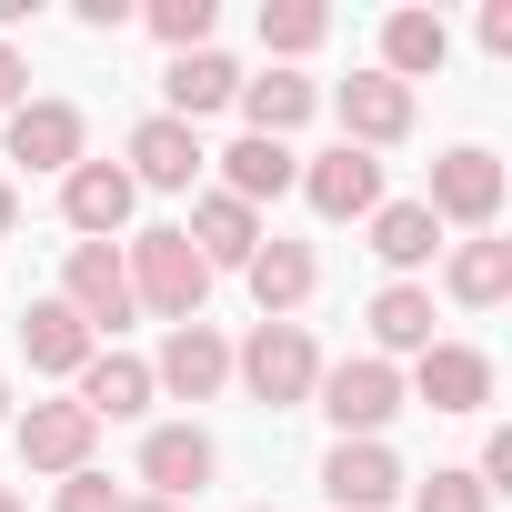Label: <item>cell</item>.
<instances>
[{
	"mask_svg": "<svg viewBox=\"0 0 512 512\" xmlns=\"http://www.w3.org/2000/svg\"><path fill=\"white\" fill-rule=\"evenodd\" d=\"M121 512H191V502H151V492H131V502H121Z\"/></svg>",
	"mask_w": 512,
	"mask_h": 512,
	"instance_id": "obj_34",
	"label": "cell"
},
{
	"mask_svg": "<svg viewBox=\"0 0 512 512\" xmlns=\"http://www.w3.org/2000/svg\"><path fill=\"white\" fill-rule=\"evenodd\" d=\"M442 302H462V312H502V302H512V241H502V231L452 241V262H442Z\"/></svg>",
	"mask_w": 512,
	"mask_h": 512,
	"instance_id": "obj_19",
	"label": "cell"
},
{
	"mask_svg": "<svg viewBox=\"0 0 512 512\" xmlns=\"http://www.w3.org/2000/svg\"><path fill=\"white\" fill-rule=\"evenodd\" d=\"M231 101H241V131H251V141H292V131L322 111V81H302V71H262V81H241Z\"/></svg>",
	"mask_w": 512,
	"mask_h": 512,
	"instance_id": "obj_20",
	"label": "cell"
},
{
	"mask_svg": "<svg viewBox=\"0 0 512 512\" xmlns=\"http://www.w3.org/2000/svg\"><path fill=\"white\" fill-rule=\"evenodd\" d=\"M292 181H302V151H292V141H251V131H241V141L221 151V191H231L241 211H262V201H282Z\"/></svg>",
	"mask_w": 512,
	"mask_h": 512,
	"instance_id": "obj_22",
	"label": "cell"
},
{
	"mask_svg": "<svg viewBox=\"0 0 512 512\" xmlns=\"http://www.w3.org/2000/svg\"><path fill=\"white\" fill-rule=\"evenodd\" d=\"M121 502H131V492H121L111 472H71V482L51 492V512H121Z\"/></svg>",
	"mask_w": 512,
	"mask_h": 512,
	"instance_id": "obj_30",
	"label": "cell"
},
{
	"mask_svg": "<svg viewBox=\"0 0 512 512\" xmlns=\"http://www.w3.org/2000/svg\"><path fill=\"white\" fill-rule=\"evenodd\" d=\"M11 432H21V462H31V472H51V482L91 472V452H101V422H91L81 402H31Z\"/></svg>",
	"mask_w": 512,
	"mask_h": 512,
	"instance_id": "obj_11",
	"label": "cell"
},
{
	"mask_svg": "<svg viewBox=\"0 0 512 512\" xmlns=\"http://www.w3.org/2000/svg\"><path fill=\"white\" fill-rule=\"evenodd\" d=\"M442 61H452V31H442V11H392V21H382V61H372V71H392V81L412 91V81H432Z\"/></svg>",
	"mask_w": 512,
	"mask_h": 512,
	"instance_id": "obj_24",
	"label": "cell"
},
{
	"mask_svg": "<svg viewBox=\"0 0 512 512\" xmlns=\"http://www.w3.org/2000/svg\"><path fill=\"white\" fill-rule=\"evenodd\" d=\"M332 41V11L322 0H262V51H272V71H292L302 51H322Z\"/></svg>",
	"mask_w": 512,
	"mask_h": 512,
	"instance_id": "obj_27",
	"label": "cell"
},
{
	"mask_svg": "<svg viewBox=\"0 0 512 512\" xmlns=\"http://www.w3.org/2000/svg\"><path fill=\"white\" fill-rule=\"evenodd\" d=\"M412 512H492V492L472 482V462H442L432 482H412Z\"/></svg>",
	"mask_w": 512,
	"mask_h": 512,
	"instance_id": "obj_29",
	"label": "cell"
},
{
	"mask_svg": "<svg viewBox=\"0 0 512 512\" xmlns=\"http://www.w3.org/2000/svg\"><path fill=\"white\" fill-rule=\"evenodd\" d=\"M0 512H31V502H21V492H11V482H0Z\"/></svg>",
	"mask_w": 512,
	"mask_h": 512,
	"instance_id": "obj_36",
	"label": "cell"
},
{
	"mask_svg": "<svg viewBox=\"0 0 512 512\" xmlns=\"http://www.w3.org/2000/svg\"><path fill=\"white\" fill-rule=\"evenodd\" d=\"M402 452L392 442H332L322 452V492H332V512H382V502H402Z\"/></svg>",
	"mask_w": 512,
	"mask_h": 512,
	"instance_id": "obj_14",
	"label": "cell"
},
{
	"mask_svg": "<svg viewBox=\"0 0 512 512\" xmlns=\"http://www.w3.org/2000/svg\"><path fill=\"white\" fill-rule=\"evenodd\" d=\"M502 191H512V171H502L482 141H452V151L432 161V191H422V211H432L442 231H492V221H502Z\"/></svg>",
	"mask_w": 512,
	"mask_h": 512,
	"instance_id": "obj_4",
	"label": "cell"
},
{
	"mask_svg": "<svg viewBox=\"0 0 512 512\" xmlns=\"http://www.w3.org/2000/svg\"><path fill=\"white\" fill-rule=\"evenodd\" d=\"M61 302L91 322V342L101 332H121L141 302H131V272H121V241H71V262H61Z\"/></svg>",
	"mask_w": 512,
	"mask_h": 512,
	"instance_id": "obj_9",
	"label": "cell"
},
{
	"mask_svg": "<svg viewBox=\"0 0 512 512\" xmlns=\"http://www.w3.org/2000/svg\"><path fill=\"white\" fill-rule=\"evenodd\" d=\"M21 352H31V372L71 382V372H81V362H91L101 342H91V322H81V312H71L61 292H51V302H31V312H21Z\"/></svg>",
	"mask_w": 512,
	"mask_h": 512,
	"instance_id": "obj_21",
	"label": "cell"
},
{
	"mask_svg": "<svg viewBox=\"0 0 512 512\" xmlns=\"http://www.w3.org/2000/svg\"><path fill=\"white\" fill-rule=\"evenodd\" d=\"M121 272H131V302H141L151 322H201V302H211V262L181 241V221L131 231V241H121Z\"/></svg>",
	"mask_w": 512,
	"mask_h": 512,
	"instance_id": "obj_1",
	"label": "cell"
},
{
	"mask_svg": "<svg viewBox=\"0 0 512 512\" xmlns=\"http://www.w3.org/2000/svg\"><path fill=\"white\" fill-rule=\"evenodd\" d=\"M131 211H141V191H131V171H121V161H71V171H61V221H71L81 241L131 231Z\"/></svg>",
	"mask_w": 512,
	"mask_h": 512,
	"instance_id": "obj_13",
	"label": "cell"
},
{
	"mask_svg": "<svg viewBox=\"0 0 512 512\" xmlns=\"http://www.w3.org/2000/svg\"><path fill=\"white\" fill-rule=\"evenodd\" d=\"M402 402H422V412H482V402H492V352H482V342H432V352H412Z\"/></svg>",
	"mask_w": 512,
	"mask_h": 512,
	"instance_id": "obj_7",
	"label": "cell"
},
{
	"mask_svg": "<svg viewBox=\"0 0 512 512\" xmlns=\"http://www.w3.org/2000/svg\"><path fill=\"white\" fill-rule=\"evenodd\" d=\"M322 221H372L382 211V161L372 151H352V141H332V151H312L302 161V181H292Z\"/></svg>",
	"mask_w": 512,
	"mask_h": 512,
	"instance_id": "obj_10",
	"label": "cell"
},
{
	"mask_svg": "<svg viewBox=\"0 0 512 512\" xmlns=\"http://www.w3.org/2000/svg\"><path fill=\"white\" fill-rule=\"evenodd\" d=\"M231 382H241L251 402H272V412H302L312 382H322V342H312V322H262V332L231 352Z\"/></svg>",
	"mask_w": 512,
	"mask_h": 512,
	"instance_id": "obj_3",
	"label": "cell"
},
{
	"mask_svg": "<svg viewBox=\"0 0 512 512\" xmlns=\"http://www.w3.org/2000/svg\"><path fill=\"white\" fill-rule=\"evenodd\" d=\"M251 512H272V502H251Z\"/></svg>",
	"mask_w": 512,
	"mask_h": 512,
	"instance_id": "obj_37",
	"label": "cell"
},
{
	"mask_svg": "<svg viewBox=\"0 0 512 512\" xmlns=\"http://www.w3.org/2000/svg\"><path fill=\"white\" fill-rule=\"evenodd\" d=\"M211 472H221V442L201 422H151L141 432V492L151 502H201Z\"/></svg>",
	"mask_w": 512,
	"mask_h": 512,
	"instance_id": "obj_8",
	"label": "cell"
},
{
	"mask_svg": "<svg viewBox=\"0 0 512 512\" xmlns=\"http://www.w3.org/2000/svg\"><path fill=\"white\" fill-rule=\"evenodd\" d=\"M0 432H11V372H0Z\"/></svg>",
	"mask_w": 512,
	"mask_h": 512,
	"instance_id": "obj_35",
	"label": "cell"
},
{
	"mask_svg": "<svg viewBox=\"0 0 512 512\" xmlns=\"http://www.w3.org/2000/svg\"><path fill=\"white\" fill-rule=\"evenodd\" d=\"M11 221H21V191H11V181H0V241H11Z\"/></svg>",
	"mask_w": 512,
	"mask_h": 512,
	"instance_id": "obj_33",
	"label": "cell"
},
{
	"mask_svg": "<svg viewBox=\"0 0 512 512\" xmlns=\"http://www.w3.org/2000/svg\"><path fill=\"white\" fill-rule=\"evenodd\" d=\"M71 402H81L91 422H141L161 392H151V362H141V352H91V362L71 372Z\"/></svg>",
	"mask_w": 512,
	"mask_h": 512,
	"instance_id": "obj_17",
	"label": "cell"
},
{
	"mask_svg": "<svg viewBox=\"0 0 512 512\" xmlns=\"http://www.w3.org/2000/svg\"><path fill=\"white\" fill-rule=\"evenodd\" d=\"M21 101H31V61H21V51H11V41H0V121H11V111H21Z\"/></svg>",
	"mask_w": 512,
	"mask_h": 512,
	"instance_id": "obj_31",
	"label": "cell"
},
{
	"mask_svg": "<svg viewBox=\"0 0 512 512\" xmlns=\"http://www.w3.org/2000/svg\"><path fill=\"white\" fill-rule=\"evenodd\" d=\"M482 51L512 61V0H482Z\"/></svg>",
	"mask_w": 512,
	"mask_h": 512,
	"instance_id": "obj_32",
	"label": "cell"
},
{
	"mask_svg": "<svg viewBox=\"0 0 512 512\" xmlns=\"http://www.w3.org/2000/svg\"><path fill=\"white\" fill-rule=\"evenodd\" d=\"M372 251L392 262V282H412L432 251H442V221H432L422 201H382V211H372Z\"/></svg>",
	"mask_w": 512,
	"mask_h": 512,
	"instance_id": "obj_26",
	"label": "cell"
},
{
	"mask_svg": "<svg viewBox=\"0 0 512 512\" xmlns=\"http://www.w3.org/2000/svg\"><path fill=\"white\" fill-rule=\"evenodd\" d=\"M241 282H251V302H262V322H292V312L322 292V251H312V241H282V231H262V251L241 262Z\"/></svg>",
	"mask_w": 512,
	"mask_h": 512,
	"instance_id": "obj_12",
	"label": "cell"
},
{
	"mask_svg": "<svg viewBox=\"0 0 512 512\" xmlns=\"http://www.w3.org/2000/svg\"><path fill=\"white\" fill-rule=\"evenodd\" d=\"M11 161H21V171H71V161H91L81 101H21V111H11Z\"/></svg>",
	"mask_w": 512,
	"mask_h": 512,
	"instance_id": "obj_15",
	"label": "cell"
},
{
	"mask_svg": "<svg viewBox=\"0 0 512 512\" xmlns=\"http://www.w3.org/2000/svg\"><path fill=\"white\" fill-rule=\"evenodd\" d=\"M412 111H422V101H412L392 71H352V81L332 91V121H342V141H352V151H372V161H382L392 141H412Z\"/></svg>",
	"mask_w": 512,
	"mask_h": 512,
	"instance_id": "obj_5",
	"label": "cell"
},
{
	"mask_svg": "<svg viewBox=\"0 0 512 512\" xmlns=\"http://www.w3.org/2000/svg\"><path fill=\"white\" fill-rule=\"evenodd\" d=\"M231 91H241V71H231L221 51H181V61L161 71V111H171V121H191V131H201L211 111H231Z\"/></svg>",
	"mask_w": 512,
	"mask_h": 512,
	"instance_id": "obj_23",
	"label": "cell"
},
{
	"mask_svg": "<svg viewBox=\"0 0 512 512\" xmlns=\"http://www.w3.org/2000/svg\"><path fill=\"white\" fill-rule=\"evenodd\" d=\"M362 322H372V352H382V362H402V352H432V282H382Z\"/></svg>",
	"mask_w": 512,
	"mask_h": 512,
	"instance_id": "obj_25",
	"label": "cell"
},
{
	"mask_svg": "<svg viewBox=\"0 0 512 512\" xmlns=\"http://www.w3.org/2000/svg\"><path fill=\"white\" fill-rule=\"evenodd\" d=\"M231 382V342L211 332V322H171V342H161V362H151V392H171V402H211Z\"/></svg>",
	"mask_w": 512,
	"mask_h": 512,
	"instance_id": "obj_16",
	"label": "cell"
},
{
	"mask_svg": "<svg viewBox=\"0 0 512 512\" xmlns=\"http://www.w3.org/2000/svg\"><path fill=\"white\" fill-rule=\"evenodd\" d=\"M141 21H151V31L171 41V61H181V51H211V21H221V11H211V0H151Z\"/></svg>",
	"mask_w": 512,
	"mask_h": 512,
	"instance_id": "obj_28",
	"label": "cell"
},
{
	"mask_svg": "<svg viewBox=\"0 0 512 512\" xmlns=\"http://www.w3.org/2000/svg\"><path fill=\"white\" fill-rule=\"evenodd\" d=\"M181 241L211 262V282L221 272H241L251 251H262V211H241L231 191H191V221H181Z\"/></svg>",
	"mask_w": 512,
	"mask_h": 512,
	"instance_id": "obj_18",
	"label": "cell"
},
{
	"mask_svg": "<svg viewBox=\"0 0 512 512\" xmlns=\"http://www.w3.org/2000/svg\"><path fill=\"white\" fill-rule=\"evenodd\" d=\"M121 171H131V191H191V181L211 171V151H201V131H191V121L151 111V121H131V141H121Z\"/></svg>",
	"mask_w": 512,
	"mask_h": 512,
	"instance_id": "obj_6",
	"label": "cell"
},
{
	"mask_svg": "<svg viewBox=\"0 0 512 512\" xmlns=\"http://www.w3.org/2000/svg\"><path fill=\"white\" fill-rule=\"evenodd\" d=\"M312 402H322L332 442H382V432H392V412H402V362H382V352H352V362H322Z\"/></svg>",
	"mask_w": 512,
	"mask_h": 512,
	"instance_id": "obj_2",
	"label": "cell"
}]
</instances>
